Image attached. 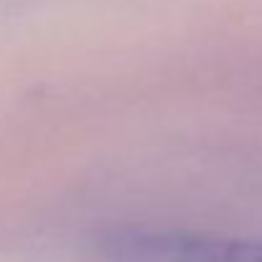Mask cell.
<instances>
[{"label":"cell","mask_w":262,"mask_h":262,"mask_svg":"<svg viewBox=\"0 0 262 262\" xmlns=\"http://www.w3.org/2000/svg\"><path fill=\"white\" fill-rule=\"evenodd\" d=\"M97 255L102 262H262V242L171 229H122L107 234Z\"/></svg>","instance_id":"cell-1"}]
</instances>
